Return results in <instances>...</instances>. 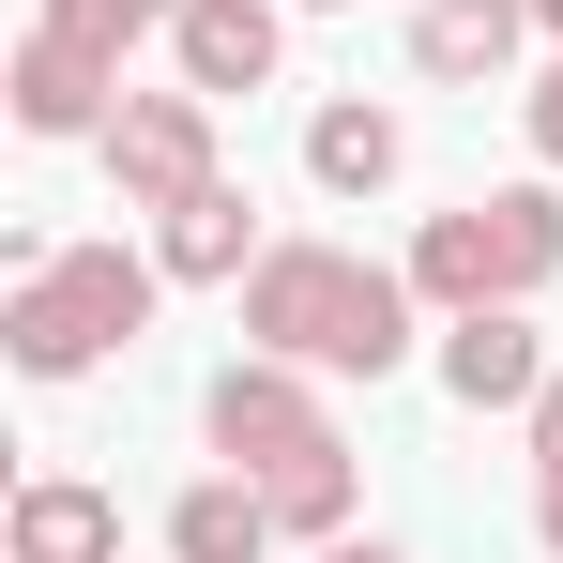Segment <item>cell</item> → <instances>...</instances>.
I'll list each match as a JSON object with an SVG mask.
<instances>
[{
    "label": "cell",
    "mask_w": 563,
    "mask_h": 563,
    "mask_svg": "<svg viewBox=\"0 0 563 563\" xmlns=\"http://www.w3.org/2000/svg\"><path fill=\"white\" fill-rule=\"evenodd\" d=\"M411 320H427V289L351 260V244H275L244 275V351L320 366V380H396L411 366Z\"/></svg>",
    "instance_id": "cell-1"
},
{
    "label": "cell",
    "mask_w": 563,
    "mask_h": 563,
    "mask_svg": "<svg viewBox=\"0 0 563 563\" xmlns=\"http://www.w3.org/2000/svg\"><path fill=\"white\" fill-rule=\"evenodd\" d=\"M153 289H168V260H137V244H46L15 275V305H0L15 380H92L107 351H137L153 335Z\"/></svg>",
    "instance_id": "cell-2"
},
{
    "label": "cell",
    "mask_w": 563,
    "mask_h": 563,
    "mask_svg": "<svg viewBox=\"0 0 563 563\" xmlns=\"http://www.w3.org/2000/svg\"><path fill=\"white\" fill-rule=\"evenodd\" d=\"M396 275L427 289L442 320H472V305H533V289L563 275V168H533V184H487V198H457V213H427Z\"/></svg>",
    "instance_id": "cell-3"
},
{
    "label": "cell",
    "mask_w": 563,
    "mask_h": 563,
    "mask_svg": "<svg viewBox=\"0 0 563 563\" xmlns=\"http://www.w3.org/2000/svg\"><path fill=\"white\" fill-rule=\"evenodd\" d=\"M198 427H213V457L229 472H289L335 442V411H320V366H275V351H229L213 396H198Z\"/></svg>",
    "instance_id": "cell-4"
},
{
    "label": "cell",
    "mask_w": 563,
    "mask_h": 563,
    "mask_svg": "<svg viewBox=\"0 0 563 563\" xmlns=\"http://www.w3.org/2000/svg\"><path fill=\"white\" fill-rule=\"evenodd\" d=\"M92 153H107V184H122V213H184V198L229 168V153H213V92H184V77H168V92H122V122H107Z\"/></svg>",
    "instance_id": "cell-5"
},
{
    "label": "cell",
    "mask_w": 563,
    "mask_h": 563,
    "mask_svg": "<svg viewBox=\"0 0 563 563\" xmlns=\"http://www.w3.org/2000/svg\"><path fill=\"white\" fill-rule=\"evenodd\" d=\"M168 62H184V92H275V62H289V0H184L168 15Z\"/></svg>",
    "instance_id": "cell-6"
},
{
    "label": "cell",
    "mask_w": 563,
    "mask_h": 563,
    "mask_svg": "<svg viewBox=\"0 0 563 563\" xmlns=\"http://www.w3.org/2000/svg\"><path fill=\"white\" fill-rule=\"evenodd\" d=\"M0 92H15V122H31V137H107V122H122V62H92L77 31H46V15H31Z\"/></svg>",
    "instance_id": "cell-7"
},
{
    "label": "cell",
    "mask_w": 563,
    "mask_h": 563,
    "mask_svg": "<svg viewBox=\"0 0 563 563\" xmlns=\"http://www.w3.org/2000/svg\"><path fill=\"white\" fill-rule=\"evenodd\" d=\"M442 396H457V411H533V396H549L533 305H472V320H442Z\"/></svg>",
    "instance_id": "cell-8"
},
{
    "label": "cell",
    "mask_w": 563,
    "mask_h": 563,
    "mask_svg": "<svg viewBox=\"0 0 563 563\" xmlns=\"http://www.w3.org/2000/svg\"><path fill=\"white\" fill-rule=\"evenodd\" d=\"M533 31H549L533 0H427V15H411V77H442V92H503Z\"/></svg>",
    "instance_id": "cell-9"
},
{
    "label": "cell",
    "mask_w": 563,
    "mask_h": 563,
    "mask_svg": "<svg viewBox=\"0 0 563 563\" xmlns=\"http://www.w3.org/2000/svg\"><path fill=\"white\" fill-rule=\"evenodd\" d=\"M153 260H168V289H244L260 260H275V244H260V198L213 168L184 213H153Z\"/></svg>",
    "instance_id": "cell-10"
},
{
    "label": "cell",
    "mask_w": 563,
    "mask_h": 563,
    "mask_svg": "<svg viewBox=\"0 0 563 563\" xmlns=\"http://www.w3.org/2000/svg\"><path fill=\"white\" fill-rule=\"evenodd\" d=\"M396 168H411V122H396V107L335 92L320 122H305V184H320V198H380Z\"/></svg>",
    "instance_id": "cell-11"
},
{
    "label": "cell",
    "mask_w": 563,
    "mask_h": 563,
    "mask_svg": "<svg viewBox=\"0 0 563 563\" xmlns=\"http://www.w3.org/2000/svg\"><path fill=\"white\" fill-rule=\"evenodd\" d=\"M15 563H122V503L92 472H31L15 487Z\"/></svg>",
    "instance_id": "cell-12"
},
{
    "label": "cell",
    "mask_w": 563,
    "mask_h": 563,
    "mask_svg": "<svg viewBox=\"0 0 563 563\" xmlns=\"http://www.w3.org/2000/svg\"><path fill=\"white\" fill-rule=\"evenodd\" d=\"M168 563H275V503H260V472H198L184 503H168Z\"/></svg>",
    "instance_id": "cell-13"
},
{
    "label": "cell",
    "mask_w": 563,
    "mask_h": 563,
    "mask_svg": "<svg viewBox=\"0 0 563 563\" xmlns=\"http://www.w3.org/2000/svg\"><path fill=\"white\" fill-rule=\"evenodd\" d=\"M260 503H275V533H289V549H335V533H351V503H366V472H351V442H320V457L260 472Z\"/></svg>",
    "instance_id": "cell-14"
},
{
    "label": "cell",
    "mask_w": 563,
    "mask_h": 563,
    "mask_svg": "<svg viewBox=\"0 0 563 563\" xmlns=\"http://www.w3.org/2000/svg\"><path fill=\"white\" fill-rule=\"evenodd\" d=\"M46 31H77L92 62H122V46L153 31V0H46Z\"/></svg>",
    "instance_id": "cell-15"
},
{
    "label": "cell",
    "mask_w": 563,
    "mask_h": 563,
    "mask_svg": "<svg viewBox=\"0 0 563 563\" xmlns=\"http://www.w3.org/2000/svg\"><path fill=\"white\" fill-rule=\"evenodd\" d=\"M518 122H533V168H563V62L533 77V92H518Z\"/></svg>",
    "instance_id": "cell-16"
},
{
    "label": "cell",
    "mask_w": 563,
    "mask_h": 563,
    "mask_svg": "<svg viewBox=\"0 0 563 563\" xmlns=\"http://www.w3.org/2000/svg\"><path fill=\"white\" fill-rule=\"evenodd\" d=\"M518 427H533V472H563V366H549V396H533Z\"/></svg>",
    "instance_id": "cell-17"
},
{
    "label": "cell",
    "mask_w": 563,
    "mask_h": 563,
    "mask_svg": "<svg viewBox=\"0 0 563 563\" xmlns=\"http://www.w3.org/2000/svg\"><path fill=\"white\" fill-rule=\"evenodd\" d=\"M533 533H549V563H563V472H533Z\"/></svg>",
    "instance_id": "cell-18"
},
{
    "label": "cell",
    "mask_w": 563,
    "mask_h": 563,
    "mask_svg": "<svg viewBox=\"0 0 563 563\" xmlns=\"http://www.w3.org/2000/svg\"><path fill=\"white\" fill-rule=\"evenodd\" d=\"M320 563H396V549H380V533H335V549H320Z\"/></svg>",
    "instance_id": "cell-19"
},
{
    "label": "cell",
    "mask_w": 563,
    "mask_h": 563,
    "mask_svg": "<svg viewBox=\"0 0 563 563\" xmlns=\"http://www.w3.org/2000/svg\"><path fill=\"white\" fill-rule=\"evenodd\" d=\"M289 15H335V0H289Z\"/></svg>",
    "instance_id": "cell-20"
},
{
    "label": "cell",
    "mask_w": 563,
    "mask_h": 563,
    "mask_svg": "<svg viewBox=\"0 0 563 563\" xmlns=\"http://www.w3.org/2000/svg\"><path fill=\"white\" fill-rule=\"evenodd\" d=\"M533 15H549V31H563V0H533Z\"/></svg>",
    "instance_id": "cell-21"
}]
</instances>
